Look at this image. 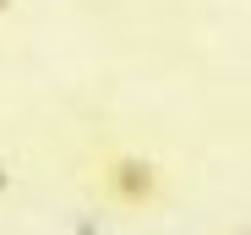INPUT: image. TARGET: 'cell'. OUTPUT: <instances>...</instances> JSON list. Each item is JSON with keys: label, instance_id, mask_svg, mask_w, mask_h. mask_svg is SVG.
<instances>
[{"label": "cell", "instance_id": "1", "mask_svg": "<svg viewBox=\"0 0 251 235\" xmlns=\"http://www.w3.org/2000/svg\"><path fill=\"white\" fill-rule=\"evenodd\" d=\"M93 191L126 213H148L170 197V170L142 148H109L93 159Z\"/></svg>", "mask_w": 251, "mask_h": 235}, {"label": "cell", "instance_id": "2", "mask_svg": "<svg viewBox=\"0 0 251 235\" xmlns=\"http://www.w3.org/2000/svg\"><path fill=\"white\" fill-rule=\"evenodd\" d=\"M11 6H17V0H0V17H6V11H11Z\"/></svg>", "mask_w": 251, "mask_h": 235}]
</instances>
